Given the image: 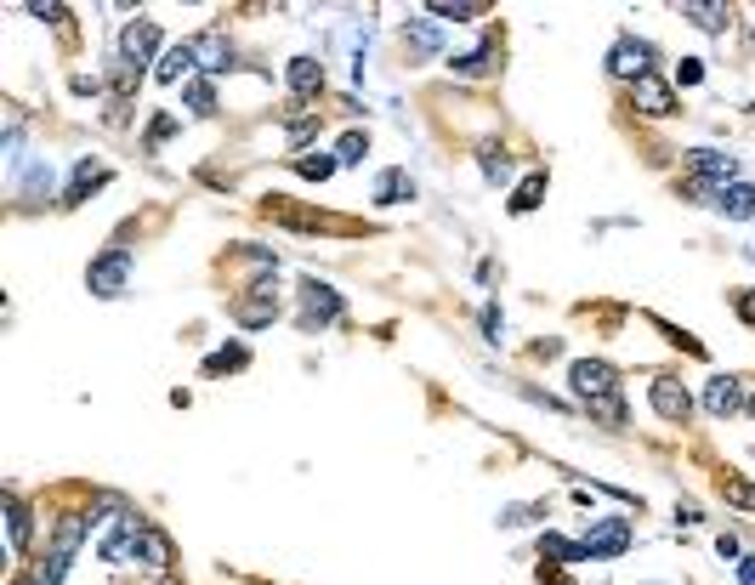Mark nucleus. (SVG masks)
Returning a JSON list of instances; mask_svg holds the SVG:
<instances>
[{
    "instance_id": "24",
    "label": "nucleus",
    "mask_w": 755,
    "mask_h": 585,
    "mask_svg": "<svg viewBox=\"0 0 755 585\" xmlns=\"http://www.w3.org/2000/svg\"><path fill=\"white\" fill-rule=\"evenodd\" d=\"M540 194H545V171H534V177H528L523 188L511 194V216H528L534 205H540Z\"/></svg>"
},
{
    "instance_id": "37",
    "label": "nucleus",
    "mask_w": 755,
    "mask_h": 585,
    "mask_svg": "<svg viewBox=\"0 0 755 585\" xmlns=\"http://www.w3.org/2000/svg\"><path fill=\"white\" fill-rule=\"evenodd\" d=\"M540 580L545 585H568V574H562V568H540Z\"/></svg>"
},
{
    "instance_id": "4",
    "label": "nucleus",
    "mask_w": 755,
    "mask_h": 585,
    "mask_svg": "<svg viewBox=\"0 0 755 585\" xmlns=\"http://www.w3.org/2000/svg\"><path fill=\"white\" fill-rule=\"evenodd\" d=\"M335 319H341V290H330L324 279H307L301 284V330H318Z\"/></svg>"
},
{
    "instance_id": "17",
    "label": "nucleus",
    "mask_w": 755,
    "mask_h": 585,
    "mask_svg": "<svg viewBox=\"0 0 755 585\" xmlns=\"http://www.w3.org/2000/svg\"><path fill=\"white\" fill-rule=\"evenodd\" d=\"M194 57H199V69H205V74H222L233 63V52H228V40H222V35H199L194 40Z\"/></svg>"
},
{
    "instance_id": "15",
    "label": "nucleus",
    "mask_w": 755,
    "mask_h": 585,
    "mask_svg": "<svg viewBox=\"0 0 755 585\" xmlns=\"http://www.w3.org/2000/svg\"><path fill=\"white\" fill-rule=\"evenodd\" d=\"M103 182H108L103 165H97V160H80V165H74V177H69V188H63V205H80V199H86L91 188H103Z\"/></svg>"
},
{
    "instance_id": "3",
    "label": "nucleus",
    "mask_w": 755,
    "mask_h": 585,
    "mask_svg": "<svg viewBox=\"0 0 755 585\" xmlns=\"http://www.w3.org/2000/svg\"><path fill=\"white\" fill-rule=\"evenodd\" d=\"M580 546H585V563L625 557V551H631V523H625V517H602V523H591V534H585Z\"/></svg>"
},
{
    "instance_id": "21",
    "label": "nucleus",
    "mask_w": 755,
    "mask_h": 585,
    "mask_svg": "<svg viewBox=\"0 0 755 585\" xmlns=\"http://www.w3.org/2000/svg\"><path fill=\"white\" fill-rule=\"evenodd\" d=\"M540 557H551V563H585V546L580 540H562V534H540Z\"/></svg>"
},
{
    "instance_id": "12",
    "label": "nucleus",
    "mask_w": 755,
    "mask_h": 585,
    "mask_svg": "<svg viewBox=\"0 0 755 585\" xmlns=\"http://www.w3.org/2000/svg\"><path fill=\"white\" fill-rule=\"evenodd\" d=\"M704 409H710V415H733V409H744V381H738V375H716V381H710V387H704Z\"/></svg>"
},
{
    "instance_id": "22",
    "label": "nucleus",
    "mask_w": 755,
    "mask_h": 585,
    "mask_svg": "<svg viewBox=\"0 0 755 585\" xmlns=\"http://www.w3.org/2000/svg\"><path fill=\"white\" fill-rule=\"evenodd\" d=\"M6 523H12V551L29 546V506L18 495H6Z\"/></svg>"
},
{
    "instance_id": "38",
    "label": "nucleus",
    "mask_w": 755,
    "mask_h": 585,
    "mask_svg": "<svg viewBox=\"0 0 755 585\" xmlns=\"http://www.w3.org/2000/svg\"><path fill=\"white\" fill-rule=\"evenodd\" d=\"M744 256H750V262H755V245H750V250H744Z\"/></svg>"
},
{
    "instance_id": "27",
    "label": "nucleus",
    "mask_w": 755,
    "mask_h": 585,
    "mask_svg": "<svg viewBox=\"0 0 755 585\" xmlns=\"http://www.w3.org/2000/svg\"><path fill=\"white\" fill-rule=\"evenodd\" d=\"M335 165H341V160H330V154H307V160H296V171H301L307 182H330Z\"/></svg>"
},
{
    "instance_id": "28",
    "label": "nucleus",
    "mask_w": 755,
    "mask_h": 585,
    "mask_svg": "<svg viewBox=\"0 0 755 585\" xmlns=\"http://www.w3.org/2000/svg\"><path fill=\"white\" fill-rule=\"evenodd\" d=\"M369 154V137H358V131H347V137H341V148H335V160L341 165H358Z\"/></svg>"
},
{
    "instance_id": "19",
    "label": "nucleus",
    "mask_w": 755,
    "mask_h": 585,
    "mask_svg": "<svg viewBox=\"0 0 755 585\" xmlns=\"http://www.w3.org/2000/svg\"><path fill=\"white\" fill-rule=\"evenodd\" d=\"M375 199H381V205H404V199H415V182H409V171H387V177L375 182Z\"/></svg>"
},
{
    "instance_id": "2",
    "label": "nucleus",
    "mask_w": 755,
    "mask_h": 585,
    "mask_svg": "<svg viewBox=\"0 0 755 585\" xmlns=\"http://www.w3.org/2000/svg\"><path fill=\"white\" fill-rule=\"evenodd\" d=\"M148 540H154V523L137 512H114L108 517L103 540H97V557L114 568H131V563H148Z\"/></svg>"
},
{
    "instance_id": "5",
    "label": "nucleus",
    "mask_w": 755,
    "mask_h": 585,
    "mask_svg": "<svg viewBox=\"0 0 755 585\" xmlns=\"http://www.w3.org/2000/svg\"><path fill=\"white\" fill-rule=\"evenodd\" d=\"M125 273H131V250L114 245V250H103V256L86 267V284L97 290V296H120V290H125Z\"/></svg>"
},
{
    "instance_id": "14",
    "label": "nucleus",
    "mask_w": 755,
    "mask_h": 585,
    "mask_svg": "<svg viewBox=\"0 0 755 585\" xmlns=\"http://www.w3.org/2000/svg\"><path fill=\"white\" fill-rule=\"evenodd\" d=\"M682 18H693L699 29H710V35H721L727 23H733V6H721V0H687Z\"/></svg>"
},
{
    "instance_id": "13",
    "label": "nucleus",
    "mask_w": 755,
    "mask_h": 585,
    "mask_svg": "<svg viewBox=\"0 0 755 585\" xmlns=\"http://www.w3.org/2000/svg\"><path fill=\"white\" fill-rule=\"evenodd\" d=\"M199 57H194V40H182V46H171V52L159 57V69H154V80L159 86H176V80H188V69H194Z\"/></svg>"
},
{
    "instance_id": "32",
    "label": "nucleus",
    "mask_w": 755,
    "mask_h": 585,
    "mask_svg": "<svg viewBox=\"0 0 755 585\" xmlns=\"http://www.w3.org/2000/svg\"><path fill=\"white\" fill-rule=\"evenodd\" d=\"M483 336H489V341L506 336V319H500V307H483Z\"/></svg>"
},
{
    "instance_id": "6",
    "label": "nucleus",
    "mask_w": 755,
    "mask_h": 585,
    "mask_svg": "<svg viewBox=\"0 0 755 585\" xmlns=\"http://www.w3.org/2000/svg\"><path fill=\"white\" fill-rule=\"evenodd\" d=\"M653 409H659V421L682 426L687 415H693V392H687L676 375H659V381H653Z\"/></svg>"
},
{
    "instance_id": "30",
    "label": "nucleus",
    "mask_w": 755,
    "mask_h": 585,
    "mask_svg": "<svg viewBox=\"0 0 755 585\" xmlns=\"http://www.w3.org/2000/svg\"><path fill=\"white\" fill-rule=\"evenodd\" d=\"M426 18H443V23H472V18H483V6H432Z\"/></svg>"
},
{
    "instance_id": "18",
    "label": "nucleus",
    "mask_w": 755,
    "mask_h": 585,
    "mask_svg": "<svg viewBox=\"0 0 755 585\" xmlns=\"http://www.w3.org/2000/svg\"><path fill=\"white\" fill-rule=\"evenodd\" d=\"M716 211H721V216H755V188H744V182L721 188V194H716Z\"/></svg>"
},
{
    "instance_id": "29",
    "label": "nucleus",
    "mask_w": 755,
    "mask_h": 585,
    "mask_svg": "<svg viewBox=\"0 0 755 585\" xmlns=\"http://www.w3.org/2000/svg\"><path fill=\"white\" fill-rule=\"evenodd\" d=\"M721 495L733 500V506H744V512H755V483H744V478H727V483H721Z\"/></svg>"
},
{
    "instance_id": "33",
    "label": "nucleus",
    "mask_w": 755,
    "mask_h": 585,
    "mask_svg": "<svg viewBox=\"0 0 755 585\" xmlns=\"http://www.w3.org/2000/svg\"><path fill=\"white\" fill-rule=\"evenodd\" d=\"M676 80H682V86H699V80H704V63H699V57H682Z\"/></svg>"
},
{
    "instance_id": "7",
    "label": "nucleus",
    "mask_w": 755,
    "mask_h": 585,
    "mask_svg": "<svg viewBox=\"0 0 755 585\" xmlns=\"http://www.w3.org/2000/svg\"><path fill=\"white\" fill-rule=\"evenodd\" d=\"M687 165H693V177H699L704 188H710V182L733 188V177H738V160H733V154H721V148H693Z\"/></svg>"
},
{
    "instance_id": "36",
    "label": "nucleus",
    "mask_w": 755,
    "mask_h": 585,
    "mask_svg": "<svg viewBox=\"0 0 755 585\" xmlns=\"http://www.w3.org/2000/svg\"><path fill=\"white\" fill-rule=\"evenodd\" d=\"M738 585H755V557H744V563H738Z\"/></svg>"
},
{
    "instance_id": "11",
    "label": "nucleus",
    "mask_w": 755,
    "mask_h": 585,
    "mask_svg": "<svg viewBox=\"0 0 755 585\" xmlns=\"http://www.w3.org/2000/svg\"><path fill=\"white\" fill-rule=\"evenodd\" d=\"M154 46H159V29L154 23H131L120 35V57H125V74H137L148 57H154Z\"/></svg>"
},
{
    "instance_id": "23",
    "label": "nucleus",
    "mask_w": 755,
    "mask_h": 585,
    "mask_svg": "<svg viewBox=\"0 0 755 585\" xmlns=\"http://www.w3.org/2000/svg\"><path fill=\"white\" fill-rule=\"evenodd\" d=\"M245 364H250V353L233 341V347H222V353L205 358V375H228V370H245Z\"/></svg>"
},
{
    "instance_id": "16",
    "label": "nucleus",
    "mask_w": 755,
    "mask_h": 585,
    "mask_svg": "<svg viewBox=\"0 0 755 585\" xmlns=\"http://www.w3.org/2000/svg\"><path fill=\"white\" fill-rule=\"evenodd\" d=\"M290 91H296V97L324 91V63H318V57H296V63H290Z\"/></svg>"
},
{
    "instance_id": "35",
    "label": "nucleus",
    "mask_w": 755,
    "mask_h": 585,
    "mask_svg": "<svg viewBox=\"0 0 755 585\" xmlns=\"http://www.w3.org/2000/svg\"><path fill=\"white\" fill-rule=\"evenodd\" d=\"M738 319L755 324V290H744V296H738Z\"/></svg>"
},
{
    "instance_id": "34",
    "label": "nucleus",
    "mask_w": 755,
    "mask_h": 585,
    "mask_svg": "<svg viewBox=\"0 0 755 585\" xmlns=\"http://www.w3.org/2000/svg\"><path fill=\"white\" fill-rule=\"evenodd\" d=\"M171 131H176V120H171V114H159V120L148 125V142H165V137H171Z\"/></svg>"
},
{
    "instance_id": "25",
    "label": "nucleus",
    "mask_w": 755,
    "mask_h": 585,
    "mask_svg": "<svg viewBox=\"0 0 755 585\" xmlns=\"http://www.w3.org/2000/svg\"><path fill=\"white\" fill-rule=\"evenodd\" d=\"M489 57H494V46H472V52H460L455 63H449V69H455L460 80H477V74L489 69Z\"/></svg>"
},
{
    "instance_id": "10",
    "label": "nucleus",
    "mask_w": 755,
    "mask_h": 585,
    "mask_svg": "<svg viewBox=\"0 0 755 585\" xmlns=\"http://www.w3.org/2000/svg\"><path fill=\"white\" fill-rule=\"evenodd\" d=\"M648 63H653V46H648V40H619L614 52H608V69H614L619 80H642V74H653Z\"/></svg>"
},
{
    "instance_id": "31",
    "label": "nucleus",
    "mask_w": 755,
    "mask_h": 585,
    "mask_svg": "<svg viewBox=\"0 0 755 585\" xmlns=\"http://www.w3.org/2000/svg\"><path fill=\"white\" fill-rule=\"evenodd\" d=\"M409 35H415L421 52H432V46H438V23H432V18H409Z\"/></svg>"
},
{
    "instance_id": "8",
    "label": "nucleus",
    "mask_w": 755,
    "mask_h": 585,
    "mask_svg": "<svg viewBox=\"0 0 755 585\" xmlns=\"http://www.w3.org/2000/svg\"><path fill=\"white\" fill-rule=\"evenodd\" d=\"M631 103L648 114V120H665V114H676V97H670V86L659 80V74H642V80H631Z\"/></svg>"
},
{
    "instance_id": "1",
    "label": "nucleus",
    "mask_w": 755,
    "mask_h": 585,
    "mask_svg": "<svg viewBox=\"0 0 755 585\" xmlns=\"http://www.w3.org/2000/svg\"><path fill=\"white\" fill-rule=\"evenodd\" d=\"M568 381H574V398H580L591 415H602L608 426L625 421V404H619V370H614V364H602V358H580V364L568 370Z\"/></svg>"
},
{
    "instance_id": "26",
    "label": "nucleus",
    "mask_w": 755,
    "mask_h": 585,
    "mask_svg": "<svg viewBox=\"0 0 755 585\" xmlns=\"http://www.w3.org/2000/svg\"><path fill=\"white\" fill-rule=\"evenodd\" d=\"M182 97H188V108H194V114H211V108H216V86H211V80H188V86H182Z\"/></svg>"
},
{
    "instance_id": "9",
    "label": "nucleus",
    "mask_w": 755,
    "mask_h": 585,
    "mask_svg": "<svg viewBox=\"0 0 755 585\" xmlns=\"http://www.w3.org/2000/svg\"><path fill=\"white\" fill-rule=\"evenodd\" d=\"M233 319L245 324V330H262V324L279 319V296H273V284H250V296L233 307Z\"/></svg>"
},
{
    "instance_id": "39",
    "label": "nucleus",
    "mask_w": 755,
    "mask_h": 585,
    "mask_svg": "<svg viewBox=\"0 0 755 585\" xmlns=\"http://www.w3.org/2000/svg\"><path fill=\"white\" fill-rule=\"evenodd\" d=\"M750 409H755V404H750Z\"/></svg>"
},
{
    "instance_id": "20",
    "label": "nucleus",
    "mask_w": 755,
    "mask_h": 585,
    "mask_svg": "<svg viewBox=\"0 0 755 585\" xmlns=\"http://www.w3.org/2000/svg\"><path fill=\"white\" fill-rule=\"evenodd\" d=\"M477 165H483V177H489V182H506L511 177V154L500 148V142H483V148H477Z\"/></svg>"
}]
</instances>
